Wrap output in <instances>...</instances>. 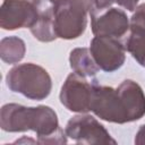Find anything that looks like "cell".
Listing matches in <instances>:
<instances>
[{"mask_svg": "<svg viewBox=\"0 0 145 145\" xmlns=\"http://www.w3.org/2000/svg\"><path fill=\"white\" fill-rule=\"evenodd\" d=\"M92 92V82L89 83L86 77L71 72L61 86L59 99L61 104L69 111L86 113L91 111Z\"/></svg>", "mask_w": 145, "mask_h": 145, "instance_id": "cell-7", "label": "cell"}, {"mask_svg": "<svg viewBox=\"0 0 145 145\" xmlns=\"http://www.w3.org/2000/svg\"><path fill=\"white\" fill-rule=\"evenodd\" d=\"M139 0H95L96 7H111L113 3H117L118 6L133 11L137 7Z\"/></svg>", "mask_w": 145, "mask_h": 145, "instance_id": "cell-16", "label": "cell"}, {"mask_svg": "<svg viewBox=\"0 0 145 145\" xmlns=\"http://www.w3.org/2000/svg\"><path fill=\"white\" fill-rule=\"evenodd\" d=\"M0 127L8 133L32 130L37 135V144L67 143V135L59 126L57 113L48 105L5 104L0 111Z\"/></svg>", "mask_w": 145, "mask_h": 145, "instance_id": "cell-1", "label": "cell"}, {"mask_svg": "<svg viewBox=\"0 0 145 145\" xmlns=\"http://www.w3.org/2000/svg\"><path fill=\"white\" fill-rule=\"evenodd\" d=\"M120 93L128 116V121L139 120L145 116V94L142 87L131 79H125L117 87Z\"/></svg>", "mask_w": 145, "mask_h": 145, "instance_id": "cell-11", "label": "cell"}, {"mask_svg": "<svg viewBox=\"0 0 145 145\" xmlns=\"http://www.w3.org/2000/svg\"><path fill=\"white\" fill-rule=\"evenodd\" d=\"M26 52L25 42L18 36H7L0 42V57L6 63L14 65L19 62Z\"/></svg>", "mask_w": 145, "mask_h": 145, "instance_id": "cell-13", "label": "cell"}, {"mask_svg": "<svg viewBox=\"0 0 145 145\" xmlns=\"http://www.w3.org/2000/svg\"><path fill=\"white\" fill-rule=\"evenodd\" d=\"M35 19V0H3L0 8V26L2 29L31 28Z\"/></svg>", "mask_w": 145, "mask_h": 145, "instance_id": "cell-9", "label": "cell"}, {"mask_svg": "<svg viewBox=\"0 0 145 145\" xmlns=\"http://www.w3.org/2000/svg\"><path fill=\"white\" fill-rule=\"evenodd\" d=\"M6 84L10 91L36 101L48 97L52 88L49 72L43 67L32 62L12 67L6 76Z\"/></svg>", "mask_w": 145, "mask_h": 145, "instance_id": "cell-2", "label": "cell"}, {"mask_svg": "<svg viewBox=\"0 0 145 145\" xmlns=\"http://www.w3.org/2000/svg\"><path fill=\"white\" fill-rule=\"evenodd\" d=\"M91 28L95 36L121 39L129 32L126 12L116 7H94L91 12Z\"/></svg>", "mask_w": 145, "mask_h": 145, "instance_id": "cell-6", "label": "cell"}, {"mask_svg": "<svg viewBox=\"0 0 145 145\" xmlns=\"http://www.w3.org/2000/svg\"><path fill=\"white\" fill-rule=\"evenodd\" d=\"M123 45L126 51H128L140 66L145 67V34L129 32Z\"/></svg>", "mask_w": 145, "mask_h": 145, "instance_id": "cell-14", "label": "cell"}, {"mask_svg": "<svg viewBox=\"0 0 145 145\" xmlns=\"http://www.w3.org/2000/svg\"><path fill=\"white\" fill-rule=\"evenodd\" d=\"M135 144L137 145H145V125H142L138 131L135 135Z\"/></svg>", "mask_w": 145, "mask_h": 145, "instance_id": "cell-17", "label": "cell"}, {"mask_svg": "<svg viewBox=\"0 0 145 145\" xmlns=\"http://www.w3.org/2000/svg\"><path fill=\"white\" fill-rule=\"evenodd\" d=\"M26 139L25 138H23V139H20V140H16L15 143H23V142H25ZM27 142H31V143H37V140H33V139H27Z\"/></svg>", "mask_w": 145, "mask_h": 145, "instance_id": "cell-18", "label": "cell"}, {"mask_svg": "<svg viewBox=\"0 0 145 145\" xmlns=\"http://www.w3.org/2000/svg\"><path fill=\"white\" fill-rule=\"evenodd\" d=\"M69 63L74 72L84 77L95 76L100 70L91 53V50L87 48H76L71 50Z\"/></svg>", "mask_w": 145, "mask_h": 145, "instance_id": "cell-12", "label": "cell"}, {"mask_svg": "<svg viewBox=\"0 0 145 145\" xmlns=\"http://www.w3.org/2000/svg\"><path fill=\"white\" fill-rule=\"evenodd\" d=\"M93 92L91 111L102 120L113 123H126L128 121L123 100L117 88L100 85L96 79L92 80Z\"/></svg>", "mask_w": 145, "mask_h": 145, "instance_id": "cell-4", "label": "cell"}, {"mask_svg": "<svg viewBox=\"0 0 145 145\" xmlns=\"http://www.w3.org/2000/svg\"><path fill=\"white\" fill-rule=\"evenodd\" d=\"M95 6V0H60L54 3L57 36L63 40L79 37L86 29L87 14Z\"/></svg>", "mask_w": 145, "mask_h": 145, "instance_id": "cell-3", "label": "cell"}, {"mask_svg": "<svg viewBox=\"0 0 145 145\" xmlns=\"http://www.w3.org/2000/svg\"><path fill=\"white\" fill-rule=\"evenodd\" d=\"M65 133L78 144H117L109 131L94 117L89 114H77L70 118L66 125Z\"/></svg>", "mask_w": 145, "mask_h": 145, "instance_id": "cell-5", "label": "cell"}, {"mask_svg": "<svg viewBox=\"0 0 145 145\" xmlns=\"http://www.w3.org/2000/svg\"><path fill=\"white\" fill-rule=\"evenodd\" d=\"M129 32L145 34V3L135 8V11L129 20Z\"/></svg>", "mask_w": 145, "mask_h": 145, "instance_id": "cell-15", "label": "cell"}, {"mask_svg": "<svg viewBox=\"0 0 145 145\" xmlns=\"http://www.w3.org/2000/svg\"><path fill=\"white\" fill-rule=\"evenodd\" d=\"M89 50L99 68L106 72L118 70L126 60V49L119 39L94 36Z\"/></svg>", "mask_w": 145, "mask_h": 145, "instance_id": "cell-8", "label": "cell"}, {"mask_svg": "<svg viewBox=\"0 0 145 145\" xmlns=\"http://www.w3.org/2000/svg\"><path fill=\"white\" fill-rule=\"evenodd\" d=\"M36 19L29 28L40 42H52L58 36L54 28V3L51 0H35Z\"/></svg>", "mask_w": 145, "mask_h": 145, "instance_id": "cell-10", "label": "cell"}, {"mask_svg": "<svg viewBox=\"0 0 145 145\" xmlns=\"http://www.w3.org/2000/svg\"><path fill=\"white\" fill-rule=\"evenodd\" d=\"M51 1H52L53 3H57V2H58V1H60V0H51Z\"/></svg>", "mask_w": 145, "mask_h": 145, "instance_id": "cell-19", "label": "cell"}]
</instances>
